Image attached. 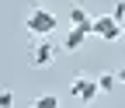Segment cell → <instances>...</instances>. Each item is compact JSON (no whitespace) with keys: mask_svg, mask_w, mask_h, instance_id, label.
I'll return each instance as SVG.
<instances>
[{"mask_svg":"<svg viewBox=\"0 0 125 108\" xmlns=\"http://www.w3.org/2000/svg\"><path fill=\"white\" fill-rule=\"evenodd\" d=\"M122 21H115V14H97L94 18V35H97L101 42H118L122 38Z\"/></svg>","mask_w":125,"mask_h":108,"instance_id":"cell-4","label":"cell"},{"mask_svg":"<svg viewBox=\"0 0 125 108\" xmlns=\"http://www.w3.org/2000/svg\"><path fill=\"white\" fill-rule=\"evenodd\" d=\"M59 52H62V45H56V38H49V35H31V42H28V63L35 70L52 66Z\"/></svg>","mask_w":125,"mask_h":108,"instance_id":"cell-1","label":"cell"},{"mask_svg":"<svg viewBox=\"0 0 125 108\" xmlns=\"http://www.w3.org/2000/svg\"><path fill=\"white\" fill-rule=\"evenodd\" d=\"M118 84H125V66H122V70H118Z\"/></svg>","mask_w":125,"mask_h":108,"instance_id":"cell-11","label":"cell"},{"mask_svg":"<svg viewBox=\"0 0 125 108\" xmlns=\"http://www.w3.org/2000/svg\"><path fill=\"white\" fill-rule=\"evenodd\" d=\"M111 14H115V21H125V0H118V4L111 7Z\"/></svg>","mask_w":125,"mask_h":108,"instance_id":"cell-9","label":"cell"},{"mask_svg":"<svg viewBox=\"0 0 125 108\" xmlns=\"http://www.w3.org/2000/svg\"><path fill=\"white\" fill-rule=\"evenodd\" d=\"M90 35H94V28H90V24H73V28H70V35L62 38V52H76Z\"/></svg>","mask_w":125,"mask_h":108,"instance_id":"cell-5","label":"cell"},{"mask_svg":"<svg viewBox=\"0 0 125 108\" xmlns=\"http://www.w3.org/2000/svg\"><path fill=\"white\" fill-rule=\"evenodd\" d=\"M70 24H90L94 28V18L83 4H70Z\"/></svg>","mask_w":125,"mask_h":108,"instance_id":"cell-6","label":"cell"},{"mask_svg":"<svg viewBox=\"0 0 125 108\" xmlns=\"http://www.w3.org/2000/svg\"><path fill=\"white\" fill-rule=\"evenodd\" d=\"M97 91H101L97 77L76 73V77H73V84H70V98H73V101H80V105H87V101H94V98H97Z\"/></svg>","mask_w":125,"mask_h":108,"instance_id":"cell-3","label":"cell"},{"mask_svg":"<svg viewBox=\"0 0 125 108\" xmlns=\"http://www.w3.org/2000/svg\"><path fill=\"white\" fill-rule=\"evenodd\" d=\"M35 105H38V108H56L59 98H56V94H42V98H35Z\"/></svg>","mask_w":125,"mask_h":108,"instance_id":"cell-8","label":"cell"},{"mask_svg":"<svg viewBox=\"0 0 125 108\" xmlns=\"http://www.w3.org/2000/svg\"><path fill=\"white\" fill-rule=\"evenodd\" d=\"M97 84H101V91H111V87L118 84V70H115V73H101V77H97Z\"/></svg>","mask_w":125,"mask_h":108,"instance_id":"cell-7","label":"cell"},{"mask_svg":"<svg viewBox=\"0 0 125 108\" xmlns=\"http://www.w3.org/2000/svg\"><path fill=\"white\" fill-rule=\"evenodd\" d=\"M122 42H125V28H122Z\"/></svg>","mask_w":125,"mask_h":108,"instance_id":"cell-12","label":"cell"},{"mask_svg":"<svg viewBox=\"0 0 125 108\" xmlns=\"http://www.w3.org/2000/svg\"><path fill=\"white\" fill-rule=\"evenodd\" d=\"M56 24H59V21H56L52 11H45V7H31L28 18H24V32H28V35H52Z\"/></svg>","mask_w":125,"mask_h":108,"instance_id":"cell-2","label":"cell"},{"mask_svg":"<svg viewBox=\"0 0 125 108\" xmlns=\"http://www.w3.org/2000/svg\"><path fill=\"white\" fill-rule=\"evenodd\" d=\"M0 105H4V108H7V105H14V94H10V91H4V94H0Z\"/></svg>","mask_w":125,"mask_h":108,"instance_id":"cell-10","label":"cell"}]
</instances>
